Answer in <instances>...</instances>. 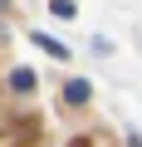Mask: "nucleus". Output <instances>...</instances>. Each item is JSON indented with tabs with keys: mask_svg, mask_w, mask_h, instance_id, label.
Segmentation results:
<instances>
[{
	"mask_svg": "<svg viewBox=\"0 0 142 147\" xmlns=\"http://www.w3.org/2000/svg\"><path fill=\"white\" fill-rule=\"evenodd\" d=\"M88 98H93V84H88V79H69V84H64V103H69V108H83Z\"/></svg>",
	"mask_w": 142,
	"mask_h": 147,
	"instance_id": "1",
	"label": "nucleus"
},
{
	"mask_svg": "<svg viewBox=\"0 0 142 147\" xmlns=\"http://www.w3.org/2000/svg\"><path fill=\"white\" fill-rule=\"evenodd\" d=\"M34 84H39L34 69H15V74H10V88H15V93H34Z\"/></svg>",
	"mask_w": 142,
	"mask_h": 147,
	"instance_id": "2",
	"label": "nucleus"
},
{
	"mask_svg": "<svg viewBox=\"0 0 142 147\" xmlns=\"http://www.w3.org/2000/svg\"><path fill=\"white\" fill-rule=\"evenodd\" d=\"M30 39H34V44H39V49H49V54H54V59H69V49H64V44H59V39H49V34H39V30H34V34H30Z\"/></svg>",
	"mask_w": 142,
	"mask_h": 147,
	"instance_id": "3",
	"label": "nucleus"
},
{
	"mask_svg": "<svg viewBox=\"0 0 142 147\" xmlns=\"http://www.w3.org/2000/svg\"><path fill=\"white\" fill-rule=\"evenodd\" d=\"M49 10L64 15V20H74V0H49Z\"/></svg>",
	"mask_w": 142,
	"mask_h": 147,
	"instance_id": "4",
	"label": "nucleus"
},
{
	"mask_svg": "<svg viewBox=\"0 0 142 147\" xmlns=\"http://www.w3.org/2000/svg\"><path fill=\"white\" fill-rule=\"evenodd\" d=\"M74 147H93V142H88V137H74Z\"/></svg>",
	"mask_w": 142,
	"mask_h": 147,
	"instance_id": "5",
	"label": "nucleus"
},
{
	"mask_svg": "<svg viewBox=\"0 0 142 147\" xmlns=\"http://www.w3.org/2000/svg\"><path fill=\"white\" fill-rule=\"evenodd\" d=\"M0 10H5V0H0Z\"/></svg>",
	"mask_w": 142,
	"mask_h": 147,
	"instance_id": "6",
	"label": "nucleus"
}]
</instances>
